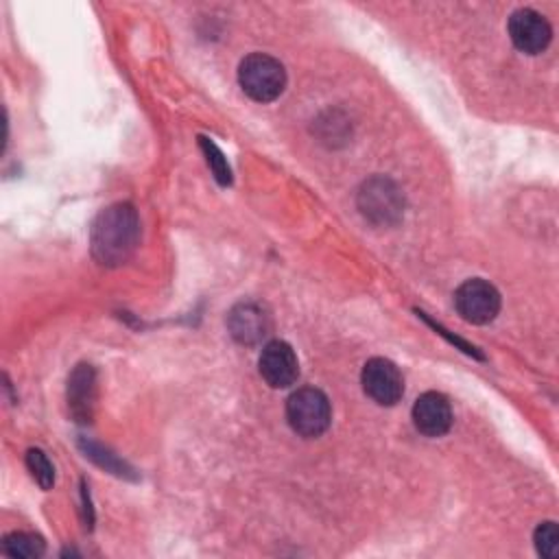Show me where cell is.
<instances>
[{"label": "cell", "instance_id": "6da1fadb", "mask_svg": "<svg viewBox=\"0 0 559 559\" xmlns=\"http://www.w3.org/2000/svg\"><path fill=\"white\" fill-rule=\"evenodd\" d=\"M140 242V221L131 203H116L103 210L90 231L92 255L103 266L124 264Z\"/></svg>", "mask_w": 559, "mask_h": 559}, {"label": "cell", "instance_id": "7a4b0ae2", "mask_svg": "<svg viewBox=\"0 0 559 559\" xmlns=\"http://www.w3.org/2000/svg\"><path fill=\"white\" fill-rule=\"evenodd\" d=\"M238 83L249 98L258 103H271L286 87V70L275 57L253 52L240 61Z\"/></svg>", "mask_w": 559, "mask_h": 559}, {"label": "cell", "instance_id": "3957f363", "mask_svg": "<svg viewBox=\"0 0 559 559\" xmlns=\"http://www.w3.org/2000/svg\"><path fill=\"white\" fill-rule=\"evenodd\" d=\"M286 419L288 426L306 439L323 435L332 421L330 400L323 391L314 386H304L290 393L286 400Z\"/></svg>", "mask_w": 559, "mask_h": 559}, {"label": "cell", "instance_id": "277c9868", "mask_svg": "<svg viewBox=\"0 0 559 559\" xmlns=\"http://www.w3.org/2000/svg\"><path fill=\"white\" fill-rule=\"evenodd\" d=\"M454 306L463 321L474 325H485L500 312V293L493 284L472 277L465 280L454 293Z\"/></svg>", "mask_w": 559, "mask_h": 559}, {"label": "cell", "instance_id": "5b68a950", "mask_svg": "<svg viewBox=\"0 0 559 559\" xmlns=\"http://www.w3.org/2000/svg\"><path fill=\"white\" fill-rule=\"evenodd\" d=\"M362 391L380 406H393L404 393V378L389 358H369L360 373Z\"/></svg>", "mask_w": 559, "mask_h": 559}, {"label": "cell", "instance_id": "8992f818", "mask_svg": "<svg viewBox=\"0 0 559 559\" xmlns=\"http://www.w3.org/2000/svg\"><path fill=\"white\" fill-rule=\"evenodd\" d=\"M402 194L397 186L391 179L373 177L365 181L360 194H358V207L365 214V218L373 223H393L402 214Z\"/></svg>", "mask_w": 559, "mask_h": 559}, {"label": "cell", "instance_id": "52a82bcc", "mask_svg": "<svg viewBox=\"0 0 559 559\" xmlns=\"http://www.w3.org/2000/svg\"><path fill=\"white\" fill-rule=\"evenodd\" d=\"M507 31L513 46L526 55H539L542 50L548 48L552 39V28L548 20L528 7L511 13Z\"/></svg>", "mask_w": 559, "mask_h": 559}, {"label": "cell", "instance_id": "ba28073f", "mask_svg": "<svg viewBox=\"0 0 559 559\" xmlns=\"http://www.w3.org/2000/svg\"><path fill=\"white\" fill-rule=\"evenodd\" d=\"M227 330L240 345H258L271 334V314L258 301H240L227 314Z\"/></svg>", "mask_w": 559, "mask_h": 559}, {"label": "cell", "instance_id": "9c48e42d", "mask_svg": "<svg viewBox=\"0 0 559 559\" xmlns=\"http://www.w3.org/2000/svg\"><path fill=\"white\" fill-rule=\"evenodd\" d=\"M260 376L273 389H286L295 384L299 376V362L293 347L286 341H271L262 347L260 360Z\"/></svg>", "mask_w": 559, "mask_h": 559}, {"label": "cell", "instance_id": "30bf717a", "mask_svg": "<svg viewBox=\"0 0 559 559\" xmlns=\"http://www.w3.org/2000/svg\"><path fill=\"white\" fill-rule=\"evenodd\" d=\"M413 424L426 437H441L452 426V406L443 393L426 391L413 404Z\"/></svg>", "mask_w": 559, "mask_h": 559}, {"label": "cell", "instance_id": "8fae6325", "mask_svg": "<svg viewBox=\"0 0 559 559\" xmlns=\"http://www.w3.org/2000/svg\"><path fill=\"white\" fill-rule=\"evenodd\" d=\"M96 400V376L90 365H79L68 378V406L76 421L85 424L92 419Z\"/></svg>", "mask_w": 559, "mask_h": 559}, {"label": "cell", "instance_id": "7c38bea8", "mask_svg": "<svg viewBox=\"0 0 559 559\" xmlns=\"http://www.w3.org/2000/svg\"><path fill=\"white\" fill-rule=\"evenodd\" d=\"M44 542L41 537L33 535V533H24V531H15L2 537V552L9 557H41L44 555Z\"/></svg>", "mask_w": 559, "mask_h": 559}, {"label": "cell", "instance_id": "4fadbf2b", "mask_svg": "<svg viewBox=\"0 0 559 559\" xmlns=\"http://www.w3.org/2000/svg\"><path fill=\"white\" fill-rule=\"evenodd\" d=\"M26 467L41 489H50L55 485V467L39 448H31L26 452Z\"/></svg>", "mask_w": 559, "mask_h": 559}, {"label": "cell", "instance_id": "5bb4252c", "mask_svg": "<svg viewBox=\"0 0 559 559\" xmlns=\"http://www.w3.org/2000/svg\"><path fill=\"white\" fill-rule=\"evenodd\" d=\"M199 144H201V148H203V153H205L207 166L212 168L216 181H218L221 186H229V183H231V170H229V164H227L223 151H221L210 138H199Z\"/></svg>", "mask_w": 559, "mask_h": 559}, {"label": "cell", "instance_id": "9a60e30c", "mask_svg": "<svg viewBox=\"0 0 559 559\" xmlns=\"http://www.w3.org/2000/svg\"><path fill=\"white\" fill-rule=\"evenodd\" d=\"M533 542L535 548L542 557L546 559H555L559 555V528L555 522H542L535 533H533Z\"/></svg>", "mask_w": 559, "mask_h": 559}]
</instances>
